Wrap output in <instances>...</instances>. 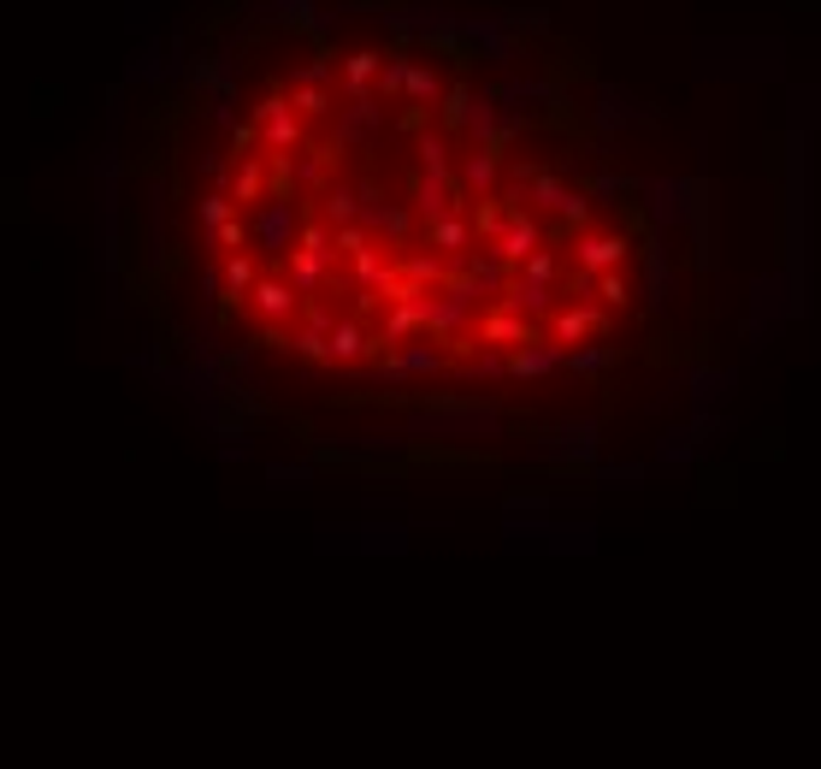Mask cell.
<instances>
[{
  "label": "cell",
  "instance_id": "7a4b0ae2",
  "mask_svg": "<svg viewBox=\"0 0 821 769\" xmlns=\"http://www.w3.org/2000/svg\"><path fill=\"white\" fill-rule=\"evenodd\" d=\"M378 66H385V54H373V48L349 54V60H343V83H349V95H361L366 83H378Z\"/></svg>",
  "mask_w": 821,
  "mask_h": 769
},
{
  "label": "cell",
  "instance_id": "6da1fadb",
  "mask_svg": "<svg viewBox=\"0 0 821 769\" xmlns=\"http://www.w3.org/2000/svg\"><path fill=\"white\" fill-rule=\"evenodd\" d=\"M402 95L414 101L420 113H426V107H437V101H444V78H437L432 66H414V71H408V83H402Z\"/></svg>",
  "mask_w": 821,
  "mask_h": 769
}]
</instances>
